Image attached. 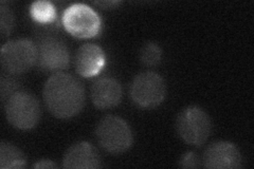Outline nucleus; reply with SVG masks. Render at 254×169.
<instances>
[{"instance_id":"nucleus-1","label":"nucleus","mask_w":254,"mask_h":169,"mask_svg":"<svg viewBox=\"0 0 254 169\" xmlns=\"http://www.w3.org/2000/svg\"><path fill=\"white\" fill-rule=\"evenodd\" d=\"M44 101L51 113L62 119L78 114L85 104V89L74 76L55 73L44 87Z\"/></svg>"},{"instance_id":"nucleus-2","label":"nucleus","mask_w":254,"mask_h":169,"mask_svg":"<svg viewBox=\"0 0 254 169\" xmlns=\"http://www.w3.org/2000/svg\"><path fill=\"white\" fill-rule=\"evenodd\" d=\"M100 146L111 155H121L132 144V132L124 119L116 115L103 117L95 129Z\"/></svg>"},{"instance_id":"nucleus-3","label":"nucleus","mask_w":254,"mask_h":169,"mask_svg":"<svg viewBox=\"0 0 254 169\" xmlns=\"http://www.w3.org/2000/svg\"><path fill=\"white\" fill-rule=\"evenodd\" d=\"M7 122L15 128L29 130L34 128L41 118V106L33 94L19 90L4 102Z\"/></svg>"},{"instance_id":"nucleus-4","label":"nucleus","mask_w":254,"mask_h":169,"mask_svg":"<svg viewBox=\"0 0 254 169\" xmlns=\"http://www.w3.org/2000/svg\"><path fill=\"white\" fill-rule=\"evenodd\" d=\"M176 129L180 138L187 144L201 146L211 134V118L203 109L190 106L178 114Z\"/></svg>"},{"instance_id":"nucleus-5","label":"nucleus","mask_w":254,"mask_h":169,"mask_svg":"<svg viewBox=\"0 0 254 169\" xmlns=\"http://www.w3.org/2000/svg\"><path fill=\"white\" fill-rule=\"evenodd\" d=\"M0 59L7 73L13 75L25 73L36 63V45L25 38L10 40L1 48Z\"/></svg>"},{"instance_id":"nucleus-6","label":"nucleus","mask_w":254,"mask_h":169,"mask_svg":"<svg viewBox=\"0 0 254 169\" xmlns=\"http://www.w3.org/2000/svg\"><path fill=\"white\" fill-rule=\"evenodd\" d=\"M101 18L90 6L84 3L70 5L63 15V26L72 36L90 38L99 34Z\"/></svg>"},{"instance_id":"nucleus-7","label":"nucleus","mask_w":254,"mask_h":169,"mask_svg":"<svg viewBox=\"0 0 254 169\" xmlns=\"http://www.w3.org/2000/svg\"><path fill=\"white\" fill-rule=\"evenodd\" d=\"M166 93V86L161 75L155 72H142L133 78L130 87L132 101L142 108H155L160 105Z\"/></svg>"},{"instance_id":"nucleus-8","label":"nucleus","mask_w":254,"mask_h":169,"mask_svg":"<svg viewBox=\"0 0 254 169\" xmlns=\"http://www.w3.org/2000/svg\"><path fill=\"white\" fill-rule=\"evenodd\" d=\"M36 45V65L47 72L66 69L70 62V53L65 43L53 35H43Z\"/></svg>"},{"instance_id":"nucleus-9","label":"nucleus","mask_w":254,"mask_h":169,"mask_svg":"<svg viewBox=\"0 0 254 169\" xmlns=\"http://www.w3.org/2000/svg\"><path fill=\"white\" fill-rule=\"evenodd\" d=\"M206 168L234 169L242 167V156L233 143L219 141L211 144L203 155Z\"/></svg>"},{"instance_id":"nucleus-10","label":"nucleus","mask_w":254,"mask_h":169,"mask_svg":"<svg viewBox=\"0 0 254 169\" xmlns=\"http://www.w3.org/2000/svg\"><path fill=\"white\" fill-rule=\"evenodd\" d=\"M101 166L99 152L88 142L73 144L65 154L63 160L64 168L97 169Z\"/></svg>"},{"instance_id":"nucleus-11","label":"nucleus","mask_w":254,"mask_h":169,"mask_svg":"<svg viewBox=\"0 0 254 169\" xmlns=\"http://www.w3.org/2000/svg\"><path fill=\"white\" fill-rule=\"evenodd\" d=\"M122 87L113 77H101L91 87V100L99 109H109L120 104L122 100Z\"/></svg>"},{"instance_id":"nucleus-12","label":"nucleus","mask_w":254,"mask_h":169,"mask_svg":"<svg viewBox=\"0 0 254 169\" xmlns=\"http://www.w3.org/2000/svg\"><path fill=\"white\" fill-rule=\"evenodd\" d=\"M105 63L102 48L94 44H85L78 48L75 54V69L79 75L91 77L97 75Z\"/></svg>"},{"instance_id":"nucleus-13","label":"nucleus","mask_w":254,"mask_h":169,"mask_svg":"<svg viewBox=\"0 0 254 169\" xmlns=\"http://www.w3.org/2000/svg\"><path fill=\"white\" fill-rule=\"evenodd\" d=\"M27 165V158L22 151L14 145L1 142L0 144V168L15 169Z\"/></svg>"},{"instance_id":"nucleus-14","label":"nucleus","mask_w":254,"mask_h":169,"mask_svg":"<svg viewBox=\"0 0 254 169\" xmlns=\"http://www.w3.org/2000/svg\"><path fill=\"white\" fill-rule=\"evenodd\" d=\"M30 13L32 18L41 25H55L57 23V11L49 1H36L31 5Z\"/></svg>"},{"instance_id":"nucleus-15","label":"nucleus","mask_w":254,"mask_h":169,"mask_svg":"<svg viewBox=\"0 0 254 169\" xmlns=\"http://www.w3.org/2000/svg\"><path fill=\"white\" fill-rule=\"evenodd\" d=\"M162 50L155 43H146L140 51V60L146 67H156L161 62Z\"/></svg>"},{"instance_id":"nucleus-16","label":"nucleus","mask_w":254,"mask_h":169,"mask_svg":"<svg viewBox=\"0 0 254 169\" xmlns=\"http://www.w3.org/2000/svg\"><path fill=\"white\" fill-rule=\"evenodd\" d=\"M14 27V16L9 5H6L4 1L0 3V29H1V35L5 37L10 35Z\"/></svg>"},{"instance_id":"nucleus-17","label":"nucleus","mask_w":254,"mask_h":169,"mask_svg":"<svg viewBox=\"0 0 254 169\" xmlns=\"http://www.w3.org/2000/svg\"><path fill=\"white\" fill-rule=\"evenodd\" d=\"M0 87H1V100L3 101V103L14 93L20 90L17 80L11 76L3 75L1 77V85H0Z\"/></svg>"},{"instance_id":"nucleus-18","label":"nucleus","mask_w":254,"mask_h":169,"mask_svg":"<svg viewBox=\"0 0 254 169\" xmlns=\"http://www.w3.org/2000/svg\"><path fill=\"white\" fill-rule=\"evenodd\" d=\"M179 166L184 168H199L201 167V161L196 154L190 151L181 157L179 161Z\"/></svg>"},{"instance_id":"nucleus-19","label":"nucleus","mask_w":254,"mask_h":169,"mask_svg":"<svg viewBox=\"0 0 254 169\" xmlns=\"http://www.w3.org/2000/svg\"><path fill=\"white\" fill-rule=\"evenodd\" d=\"M34 168H57V164H55L51 160H41L38 161L36 164L33 165Z\"/></svg>"},{"instance_id":"nucleus-20","label":"nucleus","mask_w":254,"mask_h":169,"mask_svg":"<svg viewBox=\"0 0 254 169\" xmlns=\"http://www.w3.org/2000/svg\"><path fill=\"white\" fill-rule=\"evenodd\" d=\"M97 4L101 5V6H106V5H116V4H119L120 2H117V1H102V2H95Z\"/></svg>"}]
</instances>
